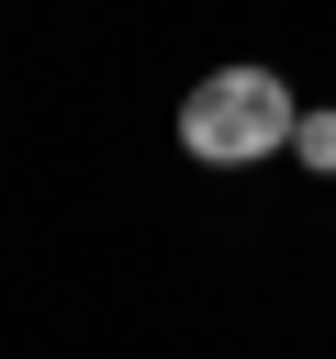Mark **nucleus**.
<instances>
[{"label": "nucleus", "instance_id": "1", "mask_svg": "<svg viewBox=\"0 0 336 359\" xmlns=\"http://www.w3.org/2000/svg\"><path fill=\"white\" fill-rule=\"evenodd\" d=\"M291 123H302V101H291L280 67H213V79L179 101V146H190L202 168H258V157L291 146Z\"/></svg>", "mask_w": 336, "mask_h": 359}, {"label": "nucleus", "instance_id": "2", "mask_svg": "<svg viewBox=\"0 0 336 359\" xmlns=\"http://www.w3.org/2000/svg\"><path fill=\"white\" fill-rule=\"evenodd\" d=\"M291 157L336 180V112H314V101H302V123H291Z\"/></svg>", "mask_w": 336, "mask_h": 359}]
</instances>
